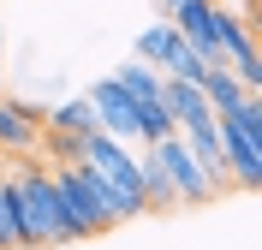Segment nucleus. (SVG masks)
Segmentation results:
<instances>
[{
  "label": "nucleus",
  "instance_id": "f257e3e1",
  "mask_svg": "<svg viewBox=\"0 0 262 250\" xmlns=\"http://www.w3.org/2000/svg\"><path fill=\"white\" fill-rule=\"evenodd\" d=\"M6 173H12V191H18V215H24V250L78 244L72 226H66V209H60V191H54L48 167H6Z\"/></svg>",
  "mask_w": 262,
  "mask_h": 250
},
{
  "label": "nucleus",
  "instance_id": "f03ea898",
  "mask_svg": "<svg viewBox=\"0 0 262 250\" xmlns=\"http://www.w3.org/2000/svg\"><path fill=\"white\" fill-rule=\"evenodd\" d=\"M214 137H221V161L227 179L256 191L262 185V96H245L238 107L214 113Z\"/></svg>",
  "mask_w": 262,
  "mask_h": 250
},
{
  "label": "nucleus",
  "instance_id": "7ed1b4c3",
  "mask_svg": "<svg viewBox=\"0 0 262 250\" xmlns=\"http://www.w3.org/2000/svg\"><path fill=\"white\" fill-rule=\"evenodd\" d=\"M78 161L90 167V173H101V179L119 191V202H125V215L137 220V215H149L143 209V173H137V155L119 143V137H101V131H90L78 143Z\"/></svg>",
  "mask_w": 262,
  "mask_h": 250
},
{
  "label": "nucleus",
  "instance_id": "20e7f679",
  "mask_svg": "<svg viewBox=\"0 0 262 250\" xmlns=\"http://www.w3.org/2000/svg\"><path fill=\"white\" fill-rule=\"evenodd\" d=\"M149 155L167 167V185H173V202H179V209H203V202L227 197V191H221V185L203 173V161L185 149V137H179V131H173V137H161V143H149Z\"/></svg>",
  "mask_w": 262,
  "mask_h": 250
},
{
  "label": "nucleus",
  "instance_id": "39448f33",
  "mask_svg": "<svg viewBox=\"0 0 262 250\" xmlns=\"http://www.w3.org/2000/svg\"><path fill=\"white\" fill-rule=\"evenodd\" d=\"M48 179H54V191H60V209H66L72 238H96V233H107V226H101V215H96V202H90V191H83V179H78V161H54Z\"/></svg>",
  "mask_w": 262,
  "mask_h": 250
},
{
  "label": "nucleus",
  "instance_id": "423d86ee",
  "mask_svg": "<svg viewBox=\"0 0 262 250\" xmlns=\"http://www.w3.org/2000/svg\"><path fill=\"white\" fill-rule=\"evenodd\" d=\"M90 107H96V131L101 137H119V143L137 137V101H131L114 78H101L96 89H90Z\"/></svg>",
  "mask_w": 262,
  "mask_h": 250
},
{
  "label": "nucleus",
  "instance_id": "0eeeda50",
  "mask_svg": "<svg viewBox=\"0 0 262 250\" xmlns=\"http://www.w3.org/2000/svg\"><path fill=\"white\" fill-rule=\"evenodd\" d=\"M36 143H42V119H36V107L0 96V155H30Z\"/></svg>",
  "mask_w": 262,
  "mask_h": 250
},
{
  "label": "nucleus",
  "instance_id": "6e6552de",
  "mask_svg": "<svg viewBox=\"0 0 262 250\" xmlns=\"http://www.w3.org/2000/svg\"><path fill=\"white\" fill-rule=\"evenodd\" d=\"M196 89H203V101H209L214 113H227V107H238V101L250 96L245 83L232 78V66H209V72H203V78H196Z\"/></svg>",
  "mask_w": 262,
  "mask_h": 250
},
{
  "label": "nucleus",
  "instance_id": "1a4fd4ad",
  "mask_svg": "<svg viewBox=\"0 0 262 250\" xmlns=\"http://www.w3.org/2000/svg\"><path fill=\"white\" fill-rule=\"evenodd\" d=\"M48 131H54V137H78V143H83V137L96 131V107H90V96L60 101V107L48 113Z\"/></svg>",
  "mask_w": 262,
  "mask_h": 250
},
{
  "label": "nucleus",
  "instance_id": "9d476101",
  "mask_svg": "<svg viewBox=\"0 0 262 250\" xmlns=\"http://www.w3.org/2000/svg\"><path fill=\"white\" fill-rule=\"evenodd\" d=\"M0 250H24V215H18V191L6 167H0Z\"/></svg>",
  "mask_w": 262,
  "mask_h": 250
},
{
  "label": "nucleus",
  "instance_id": "9b49d317",
  "mask_svg": "<svg viewBox=\"0 0 262 250\" xmlns=\"http://www.w3.org/2000/svg\"><path fill=\"white\" fill-rule=\"evenodd\" d=\"M114 83L125 89L131 101H137V107H143V101H161V72H155V66H143V60L119 66V72H114Z\"/></svg>",
  "mask_w": 262,
  "mask_h": 250
},
{
  "label": "nucleus",
  "instance_id": "f8f14e48",
  "mask_svg": "<svg viewBox=\"0 0 262 250\" xmlns=\"http://www.w3.org/2000/svg\"><path fill=\"white\" fill-rule=\"evenodd\" d=\"M137 173H143V209H179V202H173V185H167V167L155 161V155H143Z\"/></svg>",
  "mask_w": 262,
  "mask_h": 250
},
{
  "label": "nucleus",
  "instance_id": "ddd939ff",
  "mask_svg": "<svg viewBox=\"0 0 262 250\" xmlns=\"http://www.w3.org/2000/svg\"><path fill=\"white\" fill-rule=\"evenodd\" d=\"M161 6H167V12H173V6H185V0H161Z\"/></svg>",
  "mask_w": 262,
  "mask_h": 250
}]
</instances>
